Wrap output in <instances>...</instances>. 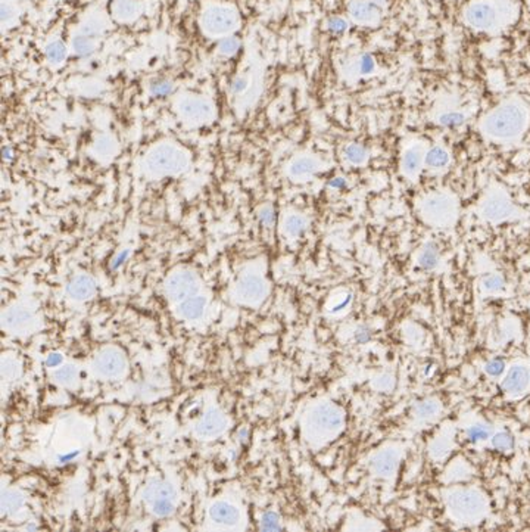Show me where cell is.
I'll return each instance as SVG.
<instances>
[{
	"label": "cell",
	"mask_w": 530,
	"mask_h": 532,
	"mask_svg": "<svg viewBox=\"0 0 530 532\" xmlns=\"http://www.w3.org/2000/svg\"><path fill=\"white\" fill-rule=\"evenodd\" d=\"M526 127V111L507 103L490 112L483 121V132L493 140H509L521 133Z\"/></svg>",
	"instance_id": "1"
},
{
	"label": "cell",
	"mask_w": 530,
	"mask_h": 532,
	"mask_svg": "<svg viewBox=\"0 0 530 532\" xmlns=\"http://www.w3.org/2000/svg\"><path fill=\"white\" fill-rule=\"evenodd\" d=\"M465 21L476 30H490L498 21L496 8L490 2L477 0L467 8Z\"/></svg>",
	"instance_id": "2"
},
{
	"label": "cell",
	"mask_w": 530,
	"mask_h": 532,
	"mask_svg": "<svg viewBox=\"0 0 530 532\" xmlns=\"http://www.w3.org/2000/svg\"><path fill=\"white\" fill-rule=\"evenodd\" d=\"M237 24L236 14L228 8H212L203 15V25L214 34H222L233 30Z\"/></svg>",
	"instance_id": "3"
},
{
	"label": "cell",
	"mask_w": 530,
	"mask_h": 532,
	"mask_svg": "<svg viewBox=\"0 0 530 532\" xmlns=\"http://www.w3.org/2000/svg\"><path fill=\"white\" fill-rule=\"evenodd\" d=\"M96 370L108 377L121 376L125 372V358L118 350L106 348L100 351L94 360Z\"/></svg>",
	"instance_id": "4"
},
{
	"label": "cell",
	"mask_w": 530,
	"mask_h": 532,
	"mask_svg": "<svg viewBox=\"0 0 530 532\" xmlns=\"http://www.w3.org/2000/svg\"><path fill=\"white\" fill-rule=\"evenodd\" d=\"M196 290V279L189 271L174 274L167 283V293L173 301H184Z\"/></svg>",
	"instance_id": "5"
},
{
	"label": "cell",
	"mask_w": 530,
	"mask_h": 532,
	"mask_svg": "<svg viewBox=\"0 0 530 532\" xmlns=\"http://www.w3.org/2000/svg\"><path fill=\"white\" fill-rule=\"evenodd\" d=\"M349 14L356 23L374 24L380 18V9L374 0H353L349 5Z\"/></svg>",
	"instance_id": "6"
},
{
	"label": "cell",
	"mask_w": 530,
	"mask_h": 532,
	"mask_svg": "<svg viewBox=\"0 0 530 532\" xmlns=\"http://www.w3.org/2000/svg\"><path fill=\"white\" fill-rule=\"evenodd\" d=\"M225 428V417L222 416V413L218 411L217 408H211L209 411H206L203 414V417L196 426V432L200 437L205 438H212L221 434Z\"/></svg>",
	"instance_id": "7"
},
{
	"label": "cell",
	"mask_w": 530,
	"mask_h": 532,
	"mask_svg": "<svg viewBox=\"0 0 530 532\" xmlns=\"http://www.w3.org/2000/svg\"><path fill=\"white\" fill-rule=\"evenodd\" d=\"M209 516L211 519L218 523V525H224V526H233L239 522V510L236 509L233 504L225 503V501H217L211 506L209 509Z\"/></svg>",
	"instance_id": "8"
},
{
	"label": "cell",
	"mask_w": 530,
	"mask_h": 532,
	"mask_svg": "<svg viewBox=\"0 0 530 532\" xmlns=\"http://www.w3.org/2000/svg\"><path fill=\"white\" fill-rule=\"evenodd\" d=\"M424 154L426 152H423L419 146H413L404 152L402 161H401V168L407 177L416 178L419 176L420 170L424 164Z\"/></svg>",
	"instance_id": "9"
},
{
	"label": "cell",
	"mask_w": 530,
	"mask_h": 532,
	"mask_svg": "<svg viewBox=\"0 0 530 532\" xmlns=\"http://www.w3.org/2000/svg\"><path fill=\"white\" fill-rule=\"evenodd\" d=\"M529 382V372L521 367V366H515L509 370L508 376L504 379L502 382V388L508 391V392H521Z\"/></svg>",
	"instance_id": "10"
},
{
	"label": "cell",
	"mask_w": 530,
	"mask_h": 532,
	"mask_svg": "<svg viewBox=\"0 0 530 532\" xmlns=\"http://www.w3.org/2000/svg\"><path fill=\"white\" fill-rule=\"evenodd\" d=\"M206 299L202 296H189L178 305V314L186 320H196L203 315Z\"/></svg>",
	"instance_id": "11"
},
{
	"label": "cell",
	"mask_w": 530,
	"mask_h": 532,
	"mask_svg": "<svg viewBox=\"0 0 530 532\" xmlns=\"http://www.w3.org/2000/svg\"><path fill=\"white\" fill-rule=\"evenodd\" d=\"M94 290H96V285L93 279H90L88 276H78L68 285V293L74 299H87L90 296H93Z\"/></svg>",
	"instance_id": "12"
},
{
	"label": "cell",
	"mask_w": 530,
	"mask_h": 532,
	"mask_svg": "<svg viewBox=\"0 0 530 532\" xmlns=\"http://www.w3.org/2000/svg\"><path fill=\"white\" fill-rule=\"evenodd\" d=\"M449 154L445 148L435 146L424 154V165L430 170H443L449 164Z\"/></svg>",
	"instance_id": "13"
},
{
	"label": "cell",
	"mask_w": 530,
	"mask_h": 532,
	"mask_svg": "<svg viewBox=\"0 0 530 532\" xmlns=\"http://www.w3.org/2000/svg\"><path fill=\"white\" fill-rule=\"evenodd\" d=\"M174 488L167 482L162 481H155L149 484L145 489V500L148 503H154L161 498H174Z\"/></svg>",
	"instance_id": "14"
},
{
	"label": "cell",
	"mask_w": 530,
	"mask_h": 532,
	"mask_svg": "<svg viewBox=\"0 0 530 532\" xmlns=\"http://www.w3.org/2000/svg\"><path fill=\"white\" fill-rule=\"evenodd\" d=\"M239 292L243 298L253 301V299H258L264 295L265 286L261 282V279H258V277H246L239 286Z\"/></svg>",
	"instance_id": "15"
},
{
	"label": "cell",
	"mask_w": 530,
	"mask_h": 532,
	"mask_svg": "<svg viewBox=\"0 0 530 532\" xmlns=\"http://www.w3.org/2000/svg\"><path fill=\"white\" fill-rule=\"evenodd\" d=\"M315 421L321 428H336L340 423V416L330 407H320L315 413Z\"/></svg>",
	"instance_id": "16"
},
{
	"label": "cell",
	"mask_w": 530,
	"mask_h": 532,
	"mask_svg": "<svg viewBox=\"0 0 530 532\" xmlns=\"http://www.w3.org/2000/svg\"><path fill=\"white\" fill-rule=\"evenodd\" d=\"M30 318H31V315L28 311L22 310V308H14L5 314V325L11 329H18V328H22L25 323H28Z\"/></svg>",
	"instance_id": "17"
},
{
	"label": "cell",
	"mask_w": 530,
	"mask_h": 532,
	"mask_svg": "<svg viewBox=\"0 0 530 532\" xmlns=\"http://www.w3.org/2000/svg\"><path fill=\"white\" fill-rule=\"evenodd\" d=\"M345 158L351 162V164H355V165H361L367 161L368 158V151L361 146V145H356V143H352L349 146H346L345 149Z\"/></svg>",
	"instance_id": "18"
},
{
	"label": "cell",
	"mask_w": 530,
	"mask_h": 532,
	"mask_svg": "<svg viewBox=\"0 0 530 532\" xmlns=\"http://www.w3.org/2000/svg\"><path fill=\"white\" fill-rule=\"evenodd\" d=\"M438 261H439L438 249L433 245L426 246V249L420 255V266L423 267L424 270H432V268L438 266Z\"/></svg>",
	"instance_id": "19"
},
{
	"label": "cell",
	"mask_w": 530,
	"mask_h": 532,
	"mask_svg": "<svg viewBox=\"0 0 530 532\" xmlns=\"http://www.w3.org/2000/svg\"><path fill=\"white\" fill-rule=\"evenodd\" d=\"M22 506V497L15 491H6L2 497V507L5 513H14Z\"/></svg>",
	"instance_id": "20"
},
{
	"label": "cell",
	"mask_w": 530,
	"mask_h": 532,
	"mask_svg": "<svg viewBox=\"0 0 530 532\" xmlns=\"http://www.w3.org/2000/svg\"><path fill=\"white\" fill-rule=\"evenodd\" d=\"M261 529L264 531H279L282 529L280 517L274 511H265L261 517Z\"/></svg>",
	"instance_id": "21"
},
{
	"label": "cell",
	"mask_w": 530,
	"mask_h": 532,
	"mask_svg": "<svg viewBox=\"0 0 530 532\" xmlns=\"http://www.w3.org/2000/svg\"><path fill=\"white\" fill-rule=\"evenodd\" d=\"M152 511L156 516H170L174 511V503L173 498H161L151 503Z\"/></svg>",
	"instance_id": "22"
},
{
	"label": "cell",
	"mask_w": 530,
	"mask_h": 532,
	"mask_svg": "<svg viewBox=\"0 0 530 532\" xmlns=\"http://www.w3.org/2000/svg\"><path fill=\"white\" fill-rule=\"evenodd\" d=\"M464 123V115L461 112L449 111L442 114L439 117V124L445 126V127H457L461 126Z\"/></svg>",
	"instance_id": "23"
},
{
	"label": "cell",
	"mask_w": 530,
	"mask_h": 532,
	"mask_svg": "<svg viewBox=\"0 0 530 532\" xmlns=\"http://www.w3.org/2000/svg\"><path fill=\"white\" fill-rule=\"evenodd\" d=\"M77 375H78V372L74 366H64V367L58 369L53 376L61 383H72L77 379Z\"/></svg>",
	"instance_id": "24"
},
{
	"label": "cell",
	"mask_w": 530,
	"mask_h": 532,
	"mask_svg": "<svg viewBox=\"0 0 530 532\" xmlns=\"http://www.w3.org/2000/svg\"><path fill=\"white\" fill-rule=\"evenodd\" d=\"M492 445L496 448V450H501V451H507V450H511L514 447V438L508 434V432H499L496 434L493 438H492Z\"/></svg>",
	"instance_id": "25"
},
{
	"label": "cell",
	"mask_w": 530,
	"mask_h": 532,
	"mask_svg": "<svg viewBox=\"0 0 530 532\" xmlns=\"http://www.w3.org/2000/svg\"><path fill=\"white\" fill-rule=\"evenodd\" d=\"M490 435V431L486 428V426H471L468 431H467V440L470 443H479V441H485L489 438Z\"/></svg>",
	"instance_id": "26"
},
{
	"label": "cell",
	"mask_w": 530,
	"mask_h": 532,
	"mask_svg": "<svg viewBox=\"0 0 530 532\" xmlns=\"http://www.w3.org/2000/svg\"><path fill=\"white\" fill-rule=\"evenodd\" d=\"M314 170V162L309 159H299L292 165L293 176H305Z\"/></svg>",
	"instance_id": "27"
},
{
	"label": "cell",
	"mask_w": 530,
	"mask_h": 532,
	"mask_svg": "<svg viewBox=\"0 0 530 532\" xmlns=\"http://www.w3.org/2000/svg\"><path fill=\"white\" fill-rule=\"evenodd\" d=\"M47 58L55 61V62H59L65 58V47L62 43L56 42V43H52L47 47Z\"/></svg>",
	"instance_id": "28"
},
{
	"label": "cell",
	"mask_w": 530,
	"mask_h": 532,
	"mask_svg": "<svg viewBox=\"0 0 530 532\" xmlns=\"http://www.w3.org/2000/svg\"><path fill=\"white\" fill-rule=\"evenodd\" d=\"M504 369H505V363L499 358H493V360L487 361L485 366L486 373L489 376H499V375H502Z\"/></svg>",
	"instance_id": "29"
},
{
	"label": "cell",
	"mask_w": 530,
	"mask_h": 532,
	"mask_svg": "<svg viewBox=\"0 0 530 532\" xmlns=\"http://www.w3.org/2000/svg\"><path fill=\"white\" fill-rule=\"evenodd\" d=\"M286 229L290 235L296 236V235L302 233V230L305 229V222H304L301 217H296V216H295V217H290L286 223Z\"/></svg>",
	"instance_id": "30"
},
{
	"label": "cell",
	"mask_w": 530,
	"mask_h": 532,
	"mask_svg": "<svg viewBox=\"0 0 530 532\" xmlns=\"http://www.w3.org/2000/svg\"><path fill=\"white\" fill-rule=\"evenodd\" d=\"M374 61L370 55H364L361 59H359V74L362 75H368L374 71Z\"/></svg>",
	"instance_id": "31"
},
{
	"label": "cell",
	"mask_w": 530,
	"mask_h": 532,
	"mask_svg": "<svg viewBox=\"0 0 530 532\" xmlns=\"http://www.w3.org/2000/svg\"><path fill=\"white\" fill-rule=\"evenodd\" d=\"M373 333H371V329L368 326H359L356 331H355V341L358 344H365L371 339Z\"/></svg>",
	"instance_id": "32"
},
{
	"label": "cell",
	"mask_w": 530,
	"mask_h": 532,
	"mask_svg": "<svg viewBox=\"0 0 530 532\" xmlns=\"http://www.w3.org/2000/svg\"><path fill=\"white\" fill-rule=\"evenodd\" d=\"M387 457H389V454H386V456L380 457V459L377 460V463H375V467H377V469H378V472H381V473H384V472H390V470L393 469V466H395L393 460H387Z\"/></svg>",
	"instance_id": "33"
},
{
	"label": "cell",
	"mask_w": 530,
	"mask_h": 532,
	"mask_svg": "<svg viewBox=\"0 0 530 532\" xmlns=\"http://www.w3.org/2000/svg\"><path fill=\"white\" fill-rule=\"evenodd\" d=\"M237 46H239L237 40H234V39H227V40H224V42L221 43V52H224V53H233V52H236Z\"/></svg>",
	"instance_id": "34"
},
{
	"label": "cell",
	"mask_w": 530,
	"mask_h": 532,
	"mask_svg": "<svg viewBox=\"0 0 530 532\" xmlns=\"http://www.w3.org/2000/svg\"><path fill=\"white\" fill-rule=\"evenodd\" d=\"M74 46H75V49H77L80 53H84V50H90V49H91V46H90V43H88V40L86 37H77L75 42H74Z\"/></svg>",
	"instance_id": "35"
},
{
	"label": "cell",
	"mask_w": 530,
	"mask_h": 532,
	"mask_svg": "<svg viewBox=\"0 0 530 532\" xmlns=\"http://www.w3.org/2000/svg\"><path fill=\"white\" fill-rule=\"evenodd\" d=\"M170 90H171L170 84L165 83V81H156L154 84V87H152V91H154L155 94H167Z\"/></svg>",
	"instance_id": "36"
},
{
	"label": "cell",
	"mask_w": 530,
	"mask_h": 532,
	"mask_svg": "<svg viewBox=\"0 0 530 532\" xmlns=\"http://www.w3.org/2000/svg\"><path fill=\"white\" fill-rule=\"evenodd\" d=\"M259 220L264 223V224H271V223L274 222V212H273V209L264 208V209L259 212Z\"/></svg>",
	"instance_id": "37"
},
{
	"label": "cell",
	"mask_w": 530,
	"mask_h": 532,
	"mask_svg": "<svg viewBox=\"0 0 530 532\" xmlns=\"http://www.w3.org/2000/svg\"><path fill=\"white\" fill-rule=\"evenodd\" d=\"M485 286L487 289H499V288H502V280H501L499 277H496V276H493V277H489V279H486V280H485Z\"/></svg>",
	"instance_id": "38"
},
{
	"label": "cell",
	"mask_w": 530,
	"mask_h": 532,
	"mask_svg": "<svg viewBox=\"0 0 530 532\" xmlns=\"http://www.w3.org/2000/svg\"><path fill=\"white\" fill-rule=\"evenodd\" d=\"M47 366H50V367H55V366H59L61 363H62V355L61 354H50L49 355V358H47Z\"/></svg>",
	"instance_id": "39"
},
{
	"label": "cell",
	"mask_w": 530,
	"mask_h": 532,
	"mask_svg": "<svg viewBox=\"0 0 530 532\" xmlns=\"http://www.w3.org/2000/svg\"><path fill=\"white\" fill-rule=\"evenodd\" d=\"M433 410H435V405H432V404H423V407H420V413H421L423 416L432 414Z\"/></svg>",
	"instance_id": "40"
},
{
	"label": "cell",
	"mask_w": 530,
	"mask_h": 532,
	"mask_svg": "<svg viewBox=\"0 0 530 532\" xmlns=\"http://www.w3.org/2000/svg\"><path fill=\"white\" fill-rule=\"evenodd\" d=\"M346 183H345V180L343 178H333L330 181V186H333V187H343Z\"/></svg>",
	"instance_id": "41"
},
{
	"label": "cell",
	"mask_w": 530,
	"mask_h": 532,
	"mask_svg": "<svg viewBox=\"0 0 530 532\" xmlns=\"http://www.w3.org/2000/svg\"><path fill=\"white\" fill-rule=\"evenodd\" d=\"M125 258H127V252H122L121 257H116V258H115V263H113V268H116L119 264H122V261H124Z\"/></svg>",
	"instance_id": "42"
}]
</instances>
